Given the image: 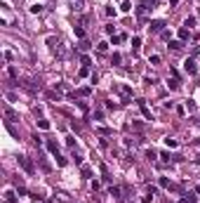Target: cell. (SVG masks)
Segmentation results:
<instances>
[{
    "label": "cell",
    "instance_id": "6da1fadb",
    "mask_svg": "<svg viewBox=\"0 0 200 203\" xmlns=\"http://www.w3.org/2000/svg\"><path fill=\"white\" fill-rule=\"evenodd\" d=\"M47 45H50V52H52L54 57H59V59H64V57H66V52H64V43L59 40V38L50 36V38H47Z\"/></svg>",
    "mask_w": 200,
    "mask_h": 203
},
{
    "label": "cell",
    "instance_id": "7a4b0ae2",
    "mask_svg": "<svg viewBox=\"0 0 200 203\" xmlns=\"http://www.w3.org/2000/svg\"><path fill=\"white\" fill-rule=\"evenodd\" d=\"M19 85L24 87L26 92H31V95H36V92H40V83H38L36 78H24V80L19 83Z\"/></svg>",
    "mask_w": 200,
    "mask_h": 203
},
{
    "label": "cell",
    "instance_id": "3957f363",
    "mask_svg": "<svg viewBox=\"0 0 200 203\" xmlns=\"http://www.w3.org/2000/svg\"><path fill=\"white\" fill-rule=\"evenodd\" d=\"M116 92L122 97V102H132V87L130 85H116Z\"/></svg>",
    "mask_w": 200,
    "mask_h": 203
},
{
    "label": "cell",
    "instance_id": "277c9868",
    "mask_svg": "<svg viewBox=\"0 0 200 203\" xmlns=\"http://www.w3.org/2000/svg\"><path fill=\"white\" fill-rule=\"evenodd\" d=\"M184 71H186L188 76H195V73H198V64H195V59H193V57L184 62Z\"/></svg>",
    "mask_w": 200,
    "mask_h": 203
},
{
    "label": "cell",
    "instance_id": "5b68a950",
    "mask_svg": "<svg viewBox=\"0 0 200 203\" xmlns=\"http://www.w3.org/2000/svg\"><path fill=\"white\" fill-rule=\"evenodd\" d=\"M2 116L7 118V123H17V121H19V113H17L14 109H10V106L2 109Z\"/></svg>",
    "mask_w": 200,
    "mask_h": 203
},
{
    "label": "cell",
    "instance_id": "8992f818",
    "mask_svg": "<svg viewBox=\"0 0 200 203\" xmlns=\"http://www.w3.org/2000/svg\"><path fill=\"white\" fill-rule=\"evenodd\" d=\"M148 28H151V33H163L165 31V22L163 19H155V22L148 24Z\"/></svg>",
    "mask_w": 200,
    "mask_h": 203
},
{
    "label": "cell",
    "instance_id": "52a82bcc",
    "mask_svg": "<svg viewBox=\"0 0 200 203\" xmlns=\"http://www.w3.org/2000/svg\"><path fill=\"white\" fill-rule=\"evenodd\" d=\"M19 166L24 168V170H26L28 175H33V163H31L28 158H26V156H19Z\"/></svg>",
    "mask_w": 200,
    "mask_h": 203
},
{
    "label": "cell",
    "instance_id": "ba28073f",
    "mask_svg": "<svg viewBox=\"0 0 200 203\" xmlns=\"http://www.w3.org/2000/svg\"><path fill=\"white\" fill-rule=\"evenodd\" d=\"M137 104H139V109H141V113H144V118H146V121H153V113H151V109H148V106H146V102H144V99H139V102H137Z\"/></svg>",
    "mask_w": 200,
    "mask_h": 203
},
{
    "label": "cell",
    "instance_id": "9c48e42d",
    "mask_svg": "<svg viewBox=\"0 0 200 203\" xmlns=\"http://www.w3.org/2000/svg\"><path fill=\"white\" fill-rule=\"evenodd\" d=\"M45 146H47V151H52L54 156H59V144L54 142V139H47V142H45Z\"/></svg>",
    "mask_w": 200,
    "mask_h": 203
},
{
    "label": "cell",
    "instance_id": "30bf717a",
    "mask_svg": "<svg viewBox=\"0 0 200 203\" xmlns=\"http://www.w3.org/2000/svg\"><path fill=\"white\" fill-rule=\"evenodd\" d=\"M195 24H198L195 17H186V19H184V28H188V31H191V28H195Z\"/></svg>",
    "mask_w": 200,
    "mask_h": 203
},
{
    "label": "cell",
    "instance_id": "8fae6325",
    "mask_svg": "<svg viewBox=\"0 0 200 203\" xmlns=\"http://www.w3.org/2000/svg\"><path fill=\"white\" fill-rule=\"evenodd\" d=\"M2 198H5V203H17V196H14V191H12V189H7V191L2 194Z\"/></svg>",
    "mask_w": 200,
    "mask_h": 203
},
{
    "label": "cell",
    "instance_id": "7c38bea8",
    "mask_svg": "<svg viewBox=\"0 0 200 203\" xmlns=\"http://www.w3.org/2000/svg\"><path fill=\"white\" fill-rule=\"evenodd\" d=\"M97 52H99V54H106V52H108V43H106V40L97 43Z\"/></svg>",
    "mask_w": 200,
    "mask_h": 203
},
{
    "label": "cell",
    "instance_id": "4fadbf2b",
    "mask_svg": "<svg viewBox=\"0 0 200 203\" xmlns=\"http://www.w3.org/2000/svg\"><path fill=\"white\" fill-rule=\"evenodd\" d=\"M160 62H163L160 54H151V57H148V64H151V66H160Z\"/></svg>",
    "mask_w": 200,
    "mask_h": 203
},
{
    "label": "cell",
    "instance_id": "5bb4252c",
    "mask_svg": "<svg viewBox=\"0 0 200 203\" xmlns=\"http://www.w3.org/2000/svg\"><path fill=\"white\" fill-rule=\"evenodd\" d=\"M165 144H167L169 149H177V146H179V142H177L174 137H165Z\"/></svg>",
    "mask_w": 200,
    "mask_h": 203
},
{
    "label": "cell",
    "instance_id": "9a60e30c",
    "mask_svg": "<svg viewBox=\"0 0 200 203\" xmlns=\"http://www.w3.org/2000/svg\"><path fill=\"white\" fill-rule=\"evenodd\" d=\"M75 95H78V97H90V95H92V87H80Z\"/></svg>",
    "mask_w": 200,
    "mask_h": 203
},
{
    "label": "cell",
    "instance_id": "2e32d148",
    "mask_svg": "<svg viewBox=\"0 0 200 203\" xmlns=\"http://www.w3.org/2000/svg\"><path fill=\"white\" fill-rule=\"evenodd\" d=\"M42 12H45V7H42L40 2H36V5L31 7V14H42Z\"/></svg>",
    "mask_w": 200,
    "mask_h": 203
},
{
    "label": "cell",
    "instance_id": "e0dca14e",
    "mask_svg": "<svg viewBox=\"0 0 200 203\" xmlns=\"http://www.w3.org/2000/svg\"><path fill=\"white\" fill-rule=\"evenodd\" d=\"M80 175L83 177H92V168L90 166H80Z\"/></svg>",
    "mask_w": 200,
    "mask_h": 203
},
{
    "label": "cell",
    "instance_id": "ac0fdd59",
    "mask_svg": "<svg viewBox=\"0 0 200 203\" xmlns=\"http://www.w3.org/2000/svg\"><path fill=\"white\" fill-rule=\"evenodd\" d=\"M167 87H169V90H179V78H172V80H167Z\"/></svg>",
    "mask_w": 200,
    "mask_h": 203
},
{
    "label": "cell",
    "instance_id": "d6986e66",
    "mask_svg": "<svg viewBox=\"0 0 200 203\" xmlns=\"http://www.w3.org/2000/svg\"><path fill=\"white\" fill-rule=\"evenodd\" d=\"M38 128H40V130H50V121H45V118H38Z\"/></svg>",
    "mask_w": 200,
    "mask_h": 203
},
{
    "label": "cell",
    "instance_id": "ffe728a7",
    "mask_svg": "<svg viewBox=\"0 0 200 203\" xmlns=\"http://www.w3.org/2000/svg\"><path fill=\"white\" fill-rule=\"evenodd\" d=\"M125 33H118V36H113V40H111V43H113V45H118V43H122V40H125Z\"/></svg>",
    "mask_w": 200,
    "mask_h": 203
},
{
    "label": "cell",
    "instance_id": "44dd1931",
    "mask_svg": "<svg viewBox=\"0 0 200 203\" xmlns=\"http://www.w3.org/2000/svg\"><path fill=\"white\" fill-rule=\"evenodd\" d=\"M169 47H172L174 52H179L181 50V40H169Z\"/></svg>",
    "mask_w": 200,
    "mask_h": 203
},
{
    "label": "cell",
    "instance_id": "7402d4cb",
    "mask_svg": "<svg viewBox=\"0 0 200 203\" xmlns=\"http://www.w3.org/2000/svg\"><path fill=\"white\" fill-rule=\"evenodd\" d=\"M71 7H73L75 12H83V0H73V2H71Z\"/></svg>",
    "mask_w": 200,
    "mask_h": 203
},
{
    "label": "cell",
    "instance_id": "603a6c76",
    "mask_svg": "<svg viewBox=\"0 0 200 203\" xmlns=\"http://www.w3.org/2000/svg\"><path fill=\"white\" fill-rule=\"evenodd\" d=\"M188 36H191L188 28H181V31H179V40H181V43H184V40H188Z\"/></svg>",
    "mask_w": 200,
    "mask_h": 203
},
{
    "label": "cell",
    "instance_id": "cb8c5ba5",
    "mask_svg": "<svg viewBox=\"0 0 200 203\" xmlns=\"http://www.w3.org/2000/svg\"><path fill=\"white\" fill-rule=\"evenodd\" d=\"M184 106H186V111H195V102H193V99H186Z\"/></svg>",
    "mask_w": 200,
    "mask_h": 203
},
{
    "label": "cell",
    "instance_id": "d4e9b609",
    "mask_svg": "<svg viewBox=\"0 0 200 203\" xmlns=\"http://www.w3.org/2000/svg\"><path fill=\"white\" fill-rule=\"evenodd\" d=\"M75 38L85 40V28H83V26H75Z\"/></svg>",
    "mask_w": 200,
    "mask_h": 203
},
{
    "label": "cell",
    "instance_id": "484cf974",
    "mask_svg": "<svg viewBox=\"0 0 200 203\" xmlns=\"http://www.w3.org/2000/svg\"><path fill=\"white\" fill-rule=\"evenodd\" d=\"M120 10H122V12H130V10H132V2H130V0H122Z\"/></svg>",
    "mask_w": 200,
    "mask_h": 203
},
{
    "label": "cell",
    "instance_id": "4316f807",
    "mask_svg": "<svg viewBox=\"0 0 200 203\" xmlns=\"http://www.w3.org/2000/svg\"><path fill=\"white\" fill-rule=\"evenodd\" d=\"M139 47H141V40H139V38H132V50H134V52H137Z\"/></svg>",
    "mask_w": 200,
    "mask_h": 203
},
{
    "label": "cell",
    "instance_id": "83f0119b",
    "mask_svg": "<svg viewBox=\"0 0 200 203\" xmlns=\"http://www.w3.org/2000/svg\"><path fill=\"white\" fill-rule=\"evenodd\" d=\"M54 158H57V166H66V163H69V158H64L61 154H59V156H54Z\"/></svg>",
    "mask_w": 200,
    "mask_h": 203
},
{
    "label": "cell",
    "instance_id": "f1b7e54d",
    "mask_svg": "<svg viewBox=\"0 0 200 203\" xmlns=\"http://www.w3.org/2000/svg\"><path fill=\"white\" fill-rule=\"evenodd\" d=\"M104 31L108 33V36H113V33H116V26H113V24H106V26H104Z\"/></svg>",
    "mask_w": 200,
    "mask_h": 203
},
{
    "label": "cell",
    "instance_id": "f546056e",
    "mask_svg": "<svg viewBox=\"0 0 200 203\" xmlns=\"http://www.w3.org/2000/svg\"><path fill=\"white\" fill-rule=\"evenodd\" d=\"M146 156H148V161H155V158H158V154H155L153 149H146Z\"/></svg>",
    "mask_w": 200,
    "mask_h": 203
},
{
    "label": "cell",
    "instance_id": "4dcf8cb0",
    "mask_svg": "<svg viewBox=\"0 0 200 203\" xmlns=\"http://www.w3.org/2000/svg\"><path fill=\"white\" fill-rule=\"evenodd\" d=\"M111 62H113V64H120V62H122V57H120L118 52H113V57H111Z\"/></svg>",
    "mask_w": 200,
    "mask_h": 203
},
{
    "label": "cell",
    "instance_id": "1f68e13d",
    "mask_svg": "<svg viewBox=\"0 0 200 203\" xmlns=\"http://www.w3.org/2000/svg\"><path fill=\"white\" fill-rule=\"evenodd\" d=\"M160 187L169 189V187H172V184H169V180H167V177H160Z\"/></svg>",
    "mask_w": 200,
    "mask_h": 203
},
{
    "label": "cell",
    "instance_id": "d6a6232c",
    "mask_svg": "<svg viewBox=\"0 0 200 203\" xmlns=\"http://www.w3.org/2000/svg\"><path fill=\"white\" fill-rule=\"evenodd\" d=\"M85 76H90V66H83L80 69V78H85Z\"/></svg>",
    "mask_w": 200,
    "mask_h": 203
},
{
    "label": "cell",
    "instance_id": "836d02e7",
    "mask_svg": "<svg viewBox=\"0 0 200 203\" xmlns=\"http://www.w3.org/2000/svg\"><path fill=\"white\" fill-rule=\"evenodd\" d=\"M111 196H116V198H120V189H118V187H111Z\"/></svg>",
    "mask_w": 200,
    "mask_h": 203
},
{
    "label": "cell",
    "instance_id": "e575fe53",
    "mask_svg": "<svg viewBox=\"0 0 200 203\" xmlns=\"http://www.w3.org/2000/svg\"><path fill=\"white\" fill-rule=\"evenodd\" d=\"M80 50H83V52H85V50H90V43H87V40H80Z\"/></svg>",
    "mask_w": 200,
    "mask_h": 203
},
{
    "label": "cell",
    "instance_id": "d590c367",
    "mask_svg": "<svg viewBox=\"0 0 200 203\" xmlns=\"http://www.w3.org/2000/svg\"><path fill=\"white\" fill-rule=\"evenodd\" d=\"M80 62H83V66H90V64H92V59H90V57H83Z\"/></svg>",
    "mask_w": 200,
    "mask_h": 203
},
{
    "label": "cell",
    "instance_id": "8d00e7d4",
    "mask_svg": "<svg viewBox=\"0 0 200 203\" xmlns=\"http://www.w3.org/2000/svg\"><path fill=\"white\" fill-rule=\"evenodd\" d=\"M177 113H179V116H186V106H177Z\"/></svg>",
    "mask_w": 200,
    "mask_h": 203
},
{
    "label": "cell",
    "instance_id": "74e56055",
    "mask_svg": "<svg viewBox=\"0 0 200 203\" xmlns=\"http://www.w3.org/2000/svg\"><path fill=\"white\" fill-rule=\"evenodd\" d=\"M195 194H200V184H198V189H195Z\"/></svg>",
    "mask_w": 200,
    "mask_h": 203
},
{
    "label": "cell",
    "instance_id": "f35d334b",
    "mask_svg": "<svg viewBox=\"0 0 200 203\" xmlns=\"http://www.w3.org/2000/svg\"><path fill=\"white\" fill-rule=\"evenodd\" d=\"M195 163H200V156H198V158H195Z\"/></svg>",
    "mask_w": 200,
    "mask_h": 203
},
{
    "label": "cell",
    "instance_id": "ab89813d",
    "mask_svg": "<svg viewBox=\"0 0 200 203\" xmlns=\"http://www.w3.org/2000/svg\"><path fill=\"white\" fill-rule=\"evenodd\" d=\"M36 203H45V201H36Z\"/></svg>",
    "mask_w": 200,
    "mask_h": 203
}]
</instances>
